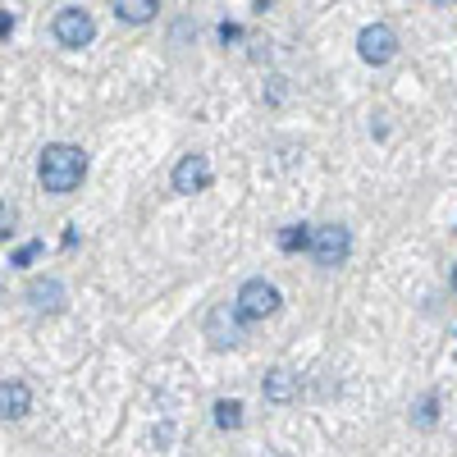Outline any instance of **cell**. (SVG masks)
Segmentation results:
<instances>
[{
  "label": "cell",
  "instance_id": "cell-7",
  "mask_svg": "<svg viewBox=\"0 0 457 457\" xmlns=\"http://www.w3.org/2000/svg\"><path fill=\"white\" fill-rule=\"evenodd\" d=\"M211 179H215V170H211V161L206 156H183L179 165H174V193H183V197H193V193H202V187H211Z\"/></svg>",
  "mask_w": 457,
  "mask_h": 457
},
{
  "label": "cell",
  "instance_id": "cell-16",
  "mask_svg": "<svg viewBox=\"0 0 457 457\" xmlns=\"http://www.w3.org/2000/svg\"><path fill=\"white\" fill-rule=\"evenodd\" d=\"M37 252H42V243H23V247L14 252V265H28V261H32Z\"/></svg>",
  "mask_w": 457,
  "mask_h": 457
},
{
  "label": "cell",
  "instance_id": "cell-5",
  "mask_svg": "<svg viewBox=\"0 0 457 457\" xmlns=\"http://www.w3.org/2000/svg\"><path fill=\"white\" fill-rule=\"evenodd\" d=\"M357 55L366 60V64H389L394 55H398V32L389 28V23H366L361 32H357Z\"/></svg>",
  "mask_w": 457,
  "mask_h": 457
},
{
  "label": "cell",
  "instance_id": "cell-2",
  "mask_svg": "<svg viewBox=\"0 0 457 457\" xmlns=\"http://www.w3.org/2000/svg\"><path fill=\"white\" fill-rule=\"evenodd\" d=\"M307 252L316 256V265L334 270V265L348 261V252H353V234H348L343 224H316V228H312V247H307Z\"/></svg>",
  "mask_w": 457,
  "mask_h": 457
},
{
  "label": "cell",
  "instance_id": "cell-11",
  "mask_svg": "<svg viewBox=\"0 0 457 457\" xmlns=\"http://www.w3.org/2000/svg\"><path fill=\"white\" fill-rule=\"evenodd\" d=\"M161 10V0H114V14L124 23H151Z\"/></svg>",
  "mask_w": 457,
  "mask_h": 457
},
{
  "label": "cell",
  "instance_id": "cell-13",
  "mask_svg": "<svg viewBox=\"0 0 457 457\" xmlns=\"http://www.w3.org/2000/svg\"><path fill=\"white\" fill-rule=\"evenodd\" d=\"M215 426H220V430H238V426H243V403H234V398L215 403Z\"/></svg>",
  "mask_w": 457,
  "mask_h": 457
},
{
  "label": "cell",
  "instance_id": "cell-9",
  "mask_svg": "<svg viewBox=\"0 0 457 457\" xmlns=\"http://www.w3.org/2000/svg\"><path fill=\"white\" fill-rule=\"evenodd\" d=\"M261 394H265V403L288 407V403L297 398V375H293V370H284V366L265 370V379H261Z\"/></svg>",
  "mask_w": 457,
  "mask_h": 457
},
{
  "label": "cell",
  "instance_id": "cell-17",
  "mask_svg": "<svg viewBox=\"0 0 457 457\" xmlns=\"http://www.w3.org/2000/svg\"><path fill=\"white\" fill-rule=\"evenodd\" d=\"M10 32H14V19H10L5 10H0V37H10Z\"/></svg>",
  "mask_w": 457,
  "mask_h": 457
},
{
  "label": "cell",
  "instance_id": "cell-12",
  "mask_svg": "<svg viewBox=\"0 0 457 457\" xmlns=\"http://www.w3.org/2000/svg\"><path fill=\"white\" fill-rule=\"evenodd\" d=\"M279 247L284 252H307L312 247V224H288L279 234Z\"/></svg>",
  "mask_w": 457,
  "mask_h": 457
},
{
  "label": "cell",
  "instance_id": "cell-18",
  "mask_svg": "<svg viewBox=\"0 0 457 457\" xmlns=\"http://www.w3.org/2000/svg\"><path fill=\"white\" fill-rule=\"evenodd\" d=\"M453 293H457V265H453Z\"/></svg>",
  "mask_w": 457,
  "mask_h": 457
},
{
  "label": "cell",
  "instance_id": "cell-4",
  "mask_svg": "<svg viewBox=\"0 0 457 457\" xmlns=\"http://www.w3.org/2000/svg\"><path fill=\"white\" fill-rule=\"evenodd\" d=\"M206 338H211V348H238L243 343V316L234 302H220V307L206 312Z\"/></svg>",
  "mask_w": 457,
  "mask_h": 457
},
{
  "label": "cell",
  "instance_id": "cell-1",
  "mask_svg": "<svg viewBox=\"0 0 457 457\" xmlns=\"http://www.w3.org/2000/svg\"><path fill=\"white\" fill-rule=\"evenodd\" d=\"M37 179H42L46 193L64 197L73 193L83 179H87V156H83V146H73V142H51L42 151V161H37Z\"/></svg>",
  "mask_w": 457,
  "mask_h": 457
},
{
  "label": "cell",
  "instance_id": "cell-14",
  "mask_svg": "<svg viewBox=\"0 0 457 457\" xmlns=\"http://www.w3.org/2000/svg\"><path fill=\"white\" fill-rule=\"evenodd\" d=\"M435 416H439V398H435V394H426V398H421V407H416V416H411V421L421 426V430H430V426H435Z\"/></svg>",
  "mask_w": 457,
  "mask_h": 457
},
{
  "label": "cell",
  "instance_id": "cell-10",
  "mask_svg": "<svg viewBox=\"0 0 457 457\" xmlns=\"http://www.w3.org/2000/svg\"><path fill=\"white\" fill-rule=\"evenodd\" d=\"M28 302H32V312H64V284L60 279H32Z\"/></svg>",
  "mask_w": 457,
  "mask_h": 457
},
{
  "label": "cell",
  "instance_id": "cell-8",
  "mask_svg": "<svg viewBox=\"0 0 457 457\" xmlns=\"http://www.w3.org/2000/svg\"><path fill=\"white\" fill-rule=\"evenodd\" d=\"M28 411H32L28 379H5V385H0V421H19Z\"/></svg>",
  "mask_w": 457,
  "mask_h": 457
},
{
  "label": "cell",
  "instance_id": "cell-3",
  "mask_svg": "<svg viewBox=\"0 0 457 457\" xmlns=\"http://www.w3.org/2000/svg\"><path fill=\"white\" fill-rule=\"evenodd\" d=\"M234 307L243 320H265V316H275L279 312V288L275 284H265V279H247L234 297Z\"/></svg>",
  "mask_w": 457,
  "mask_h": 457
},
{
  "label": "cell",
  "instance_id": "cell-6",
  "mask_svg": "<svg viewBox=\"0 0 457 457\" xmlns=\"http://www.w3.org/2000/svg\"><path fill=\"white\" fill-rule=\"evenodd\" d=\"M51 32H55V42H60V46L79 51V46H87L92 37H96V23H92V14H87V10L69 5V10H60V14H55Z\"/></svg>",
  "mask_w": 457,
  "mask_h": 457
},
{
  "label": "cell",
  "instance_id": "cell-15",
  "mask_svg": "<svg viewBox=\"0 0 457 457\" xmlns=\"http://www.w3.org/2000/svg\"><path fill=\"white\" fill-rule=\"evenodd\" d=\"M14 238V206L0 202V243H10Z\"/></svg>",
  "mask_w": 457,
  "mask_h": 457
},
{
  "label": "cell",
  "instance_id": "cell-19",
  "mask_svg": "<svg viewBox=\"0 0 457 457\" xmlns=\"http://www.w3.org/2000/svg\"><path fill=\"white\" fill-rule=\"evenodd\" d=\"M435 5H453V0H435Z\"/></svg>",
  "mask_w": 457,
  "mask_h": 457
}]
</instances>
